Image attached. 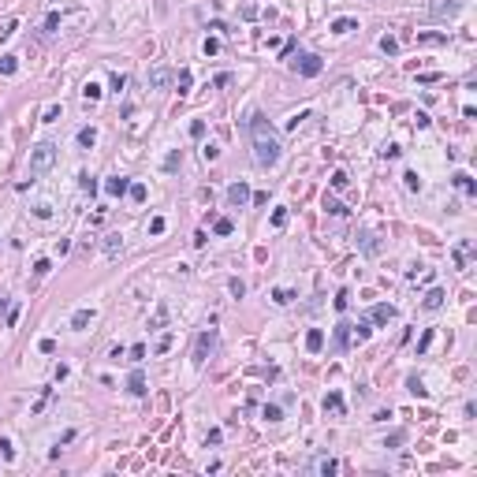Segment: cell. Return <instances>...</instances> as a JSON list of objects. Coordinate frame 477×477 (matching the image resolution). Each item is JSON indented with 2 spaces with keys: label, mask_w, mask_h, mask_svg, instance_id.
Instances as JSON below:
<instances>
[{
  "label": "cell",
  "mask_w": 477,
  "mask_h": 477,
  "mask_svg": "<svg viewBox=\"0 0 477 477\" xmlns=\"http://www.w3.org/2000/svg\"><path fill=\"white\" fill-rule=\"evenodd\" d=\"M164 227H168L164 217H153V220H149V235H164Z\"/></svg>",
  "instance_id": "obj_31"
},
{
  "label": "cell",
  "mask_w": 477,
  "mask_h": 477,
  "mask_svg": "<svg viewBox=\"0 0 477 477\" xmlns=\"http://www.w3.org/2000/svg\"><path fill=\"white\" fill-rule=\"evenodd\" d=\"M351 30H358L354 19H335V23H332V34H351Z\"/></svg>",
  "instance_id": "obj_17"
},
{
  "label": "cell",
  "mask_w": 477,
  "mask_h": 477,
  "mask_svg": "<svg viewBox=\"0 0 477 477\" xmlns=\"http://www.w3.org/2000/svg\"><path fill=\"white\" fill-rule=\"evenodd\" d=\"M201 134H205V123H201V119H194V123H190V138H201Z\"/></svg>",
  "instance_id": "obj_43"
},
{
  "label": "cell",
  "mask_w": 477,
  "mask_h": 477,
  "mask_svg": "<svg viewBox=\"0 0 477 477\" xmlns=\"http://www.w3.org/2000/svg\"><path fill=\"white\" fill-rule=\"evenodd\" d=\"M347 343H351V325L339 321V325H335V351H343Z\"/></svg>",
  "instance_id": "obj_13"
},
{
  "label": "cell",
  "mask_w": 477,
  "mask_h": 477,
  "mask_svg": "<svg viewBox=\"0 0 477 477\" xmlns=\"http://www.w3.org/2000/svg\"><path fill=\"white\" fill-rule=\"evenodd\" d=\"M93 142H97V131H93V127H82V131H78V146H86V149H90Z\"/></svg>",
  "instance_id": "obj_20"
},
{
  "label": "cell",
  "mask_w": 477,
  "mask_h": 477,
  "mask_svg": "<svg viewBox=\"0 0 477 477\" xmlns=\"http://www.w3.org/2000/svg\"><path fill=\"white\" fill-rule=\"evenodd\" d=\"M101 246H105V254H109V257H119V254H123V239H119L116 231L105 235V243H101Z\"/></svg>",
  "instance_id": "obj_11"
},
{
  "label": "cell",
  "mask_w": 477,
  "mask_h": 477,
  "mask_svg": "<svg viewBox=\"0 0 477 477\" xmlns=\"http://www.w3.org/2000/svg\"><path fill=\"white\" fill-rule=\"evenodd\" d=\"M272 298H276V302H280V306H287V302H291V298H294V294H291V291H287V287H276V291H272Z\"/></svg>",
  "instance_id": "obj_27"
},
{
  "label": "cell",
  "mask_w": 477,
  "mask_h": 477,
  "mask_svg": "<svg viewBox=\"0 0 477 477\" xmlns=\"http://www.w3.org/2000/svg\"><path fill=\"white\" fill-rule=\"evenodd\" d=\"M0 451H4V459H15V447H11V440H0Z\"/></svg>",
  "instance_id": "obj_40"
},
{
  "label": "cell",
  "mask_w": 477,
  "mask_h": 477,
  "mask_svg": "<svg viewBox=\"0 0 477 477\" xmlns=\"http://www.w3.org/2000/svg\"><path fill=\"white\" fill-rule=\"evenodd\" d=\"M4 310H8V298H4V294H0V313H4Z\"/></svg>",
  "instance_id": "obj_50"
},
{
  "label": "cell",
  "mask_w": 477,
  "mask_h": 477,
  "mask_svg": "<svg viewBox=\"0 0 477 477\" xmlns=\"http://www.w3.org/2000/svg\"><path fill=\"white\" fill-rule=\"evenodd\" d=\"M93 321V313L90 310H75V317H71V328H86Z\"/></svg>",
  "instance_id": "obj_19"
},
{
  "label": "cell",
  "mask_w": 477,
  "mask_h": 477,
  "mask_svg": "<svg viewBox=\"0 0 477 477\" xmlns=\"http://www.w3.org/2000/svg\"><path fill=\"white\" fill-rule=\"evenodd\" d=\"M34 213H37V217H41V220H49V217H52V205H37V209H34Z\"/></svg>",
  "instance_id": "obj_48"
},
{
  "label": "cell",
  "mask_w": 477,
  "mask_h": 477,
  "mask_svg": "<svg viewBox=\"0 0 477 477\" xmlns=\"http://www.w3.org/2000/svg\"><path fill=\"white\" fill-rule=\"evenodd\" d=\"M440 306H444V291H440V287H433V291L425 294V310H440Z\"/></svg>",
  "instance_id": "obj_16"
},
{
  "label": "cell",
  "mask_w": 477,
  "mask_h": 477,
  "mask_svg": "<svg viewBox=\"0 0 477 477\" xmlns=\"http://www.w3.org/2000/svg\"><path fill=\"white\" fill-rule=\"evenodd\" d=\"M172 78H176V71H172V67H153V71H149V86H153V90H168V86H172Z\"/></svg>",
  "instance_id": "obj_5"
},
{
  "label": "cell",
  "mask_w": 477,
  "mask_h": 477,
  "mask_svg": "<svg viewBox=\"0 0 477 477\" xmlns=\"http://www.w3.org/2000/svg\"><path fill=\"white\" fill-rule=\"evenodd\" d=\"M317 474L332 477V474H335V462H332V459H321V462H317Z\"/></svg>",
  "instance_id": "obj_30"
},
{
  "label": "cell",
  "mask_w": 477,
  "mask_h": 477,
  "mask_svg": "<svg viewBox=\"0 0 477 477\" xmlns=\"http://www.w3.org/2000/svg\"><path fill=\"white\" fill-rule=\"evenodd\" d=\"M321 347H325V332H321V328H310V332H306V351L317 354Z\"/></svg>",
  "instance_id": "obj_12"
},
{
  "label": "cell",
  "mask_w": 477,
  "mask_h": 477,
  "mask_svg": "<svg viewBox=\"0 0 477 477\" xmlns=\"http://www.w3.org/2000/svg\"><path fill=\"white\" fill-rule=\"evenodd\" d=\"M325 209L332 213V217H343V213H347V209H343V205H339L335 198H325Z\"/></svg>",
  "instance_id": "obj_25"
},
{
  "label": "cell",
  "mask_w": 477,
  "mask_h": 477,
  "mask_svg": "<svg viewBox=\"0 0 477 477\" xmlns=\"http://www.w3.org/2000/svg\"><path fill=\"white\" fill-rule=\"evenodd\" d=\"M380 52H388V56H395V52H399V41H395L392 34H384V37H380Z\"/></svg>",
  "instance_id": "obj_21"
},
{
  "label": "cell",
  "mask_w": 477,
  "mask_h": 477,
  "mask_svg": "<svg viewBox=\"0 0 477 477\" xmlns=\"http://www.w3.org/2000/svg\"><path fill=\"white\" fill-rule=\"evenodd\" d=\"M15 67H19L15 56H0V75H15Z\"/></svg>",
  "instance_id": "obj_22"
},
{
  "label": "cell",
  "mask_w": 477,
  "mask_h": 477,
  "mask_svg": "<svg viewBox=\"0 0 477 477\" xmlns=\"http://www.w3.org/2000/svg\"><path fill=\"white\" fill-rule=\"evenodd\" d=\"M49 272H52V261H37V265H34V276H49Z\"/></svg>",
  "instance_id": "obj_32"
},
{
  "label": "cell",
  "mask_w": 477,
  "mask_h": 477,
  "mask_svg": "<svg viewBox=\"0 0 477 477\" xmlns=\"http://www.w3.org/2000/svg\"><path fill=\"white\" fill-rule=\"evenodd\" d=\"M56 116H60V105H49V109H45V123H52Z\"/></svg>",
  "instance_id": "obj_47"
},
{
  "label": "cell",
  "mask_w": 477,
  "mask_h": 477,
  "mask_svg": "<svg viewBox=\"0 0 477 477\" xmlns=\"http://www.w3.org/2000/svg\"><path fill=\"white\" fill-rule=\"evenodd\" d=\"M179 160H183V157H179V149H172V153L164 157V168H168V172H176V168H179Z\"/></svg>",
  "instance_id": "obj_26"
},
{
  "label": "cell",
  "mask_w": 477,
  "mask_h": 477,
  "mask_svg": "<svg viewBox=\"0 0 477 477\" xmlns=\"http://www.w3.org/2000/svg\"><path fill=\"white\" fill-rule=\"evenodd\" d=\"M332 186H339V190H343V186H347V172H332Z\"/></svg>",
  "instance_id": "obj_42"
},
{
  "label": "cell",
  "mask_w": 477,
  "mask_h": 477,
  "mask_svg": "<svg viewBox=\"0 0 477 477\" xmlns=\"http://www.w3.org/2000/svg\"><path fill=\"white\" fill-rule=\"evenodd\" d=\"M325 410H335V414H339V410H343V399H339L335 392H328L325 395Z\"/></svg>",
  "instance_id": "obj_23"
},
{
  "label": "cell",
  "mask_w": 477,
  "mask_h": 477,
  "mask_svg": "<svg viewBox=\"0 0 477 477\" xmlns=\"http://www.w3.org/2000/svg\"><path fill=\"white\" fill-rule=\"evenodd\" d=\"M455 186H459L462 194H477V183L466 176V172H459V176H455Z\"/></svg>",
  "instance_id": "obj_15"
},
{
  "label": "cell",
  "mask_w": 477,
  "mask_h": 477,
  "mask_svg": "<svg viewBox=\"0 0 477 477\" xmlns=\"http://www.w3.org/2000/svg\"><path fill=\"white\" fill-rule=\"evenodd\" d=\"M272 224L284 227V224H287V209H276V213H272Z\"/></svg>",
  "instance_id": "obj_44"
},
{
  "label": "cell",
  "mask_w": 477,
  "mask_h": 477,
  "mask_svg": "<svg viewBox=\"0 0 477 477\" xmlns=\"http://www.w3.org/2000/svg\"><path fill=\"white\" fill-rule=\"evenodd\" d=\"M332 306H335L339 313H343L347 306H351V291H335V302H332Z\"/></svg>",
  "instance_id": "obj_24"
},
{
  "label": "cell",
  "mask_w": 477,
  "mask_h": 477,
  "mask_svg": "<svg viewBox=\"0 0 477 477\" xmlns=\"http://www.w3.org/2000/svg\"><path fill=\"white\" fill-rule=\"evenodd\" d=\"M459 0H433V15L436 19H451V15H459Z\"/></svg>",
  "instance_id": "obj_7"
},
{
  "label": "cell",
  "mask_w": 477,
  "mask_h": 477,
  "mask_svg": "<svg viewBox=\"0 0 477 477\" xmlns=\"http://www.w3.org/2000/svg\"><path fill=\"white\" fill-rule=\"evenodd\" d=\"M250 134H254V160L261 168H272L280 160V142H276V134H272V127H268V119L261 112L250 116Z\"/></svg>",
  "instance_id": "obj_1"
},
{
  "label": "cell",
  "mask_w": 477,
  "mask_h": 477,
  "mask_svg": "<svg viewBox=\"0 0 477 477\" xmlns=\"http://www.w3.org/2000/svg\"><path fill=\"white\" fill-rule=\"evenodd\" d=\"M213 231H217V235H231V220H227V217H220L217 224H213Z\"/></svg>",
  "instance_id": "obj_28"
},
{
  "label": "cell",
  "mask_w": 477,
  "mask_h": 477,
  "mask_svg": "<svg viewBox=\"0 0 477 477\" xmlns=\"http://www.w3.org/2000/svg\"><path fill=\"white\" fill-rule=\"evenodd\" d=\"M105 190H109V194H112V198H123V194H127V190H131V183H127V179H123V176H112V179H109V183H105Z\"/></svg>",
  "instance_id": "obj_10"
},
{
  "label": "cell",
  "mask_w": 477,
  "mask_h": 477,
  "mask_svg": "<svg viewBox=\"0 0 477 477\" xmlns=\"http://www.w3.org/2000/svg\"><path fill=\"white\" fill-rule=\"evenodd\" d=\"M403 179H406V186H410V190H421V179H418V172H406Z\"/></svg>",
  "instance_id": "obj_37"
},
{
  "label": "cell",
  "mask_w": 477,
  "mask_h": 477,
  "mask_svg": "<svg viewBox=\"0 0 477 477\" xmlns=\"http://www.w3.org/2000/svg\"><path fill=\"white\" fill-rule=\"evenodd\" d=\"M60 26V11H49V15H45V30H56Z\"/></svg>",
  "instance_id": "obj_38"
},
{
  "label": "cell",
  "mask_w": 477,
  "mask_h": 477,
  "mask_svg": "<svg viewBox=\"0 0 477 477\" xmlns=\"http://www.w3.org/2000/svg\"><path fill=\"white\" fill-rule=\"evenodd\" d=\"M291 67L298 71L302 78H317V75H321V67H325V64H321V56H317V52H298V56L291 60Z\"/></svg>",
  "instance_id": "obj_3"
},
{
  "label": "cell",
  "mask_w": 477,
  "mask_h": 477,
  "mask_svg": "<svg viewBox=\"0 0 477 477\" xmlns=\"http://www.w3.org/2000/svg\"><path fill=\"white\" fill-rule=\"evenodd\" d=\"M127 194H131L134 201H146V186L142 183H131V190H127Z\"/></svg>",
  "instance_id": "obj_35"
},
{
  "label": "cell",
  "mask_w": 477,
  "mask_h": 477,
  "mask_svg": "<svg viewBox=\"0 0 477 477\" xmlns=\"http://www.w3.org/2000/svg\"><path fill=\"white\" fill-rule=\"evenodd\" d=\"M392 317H395V306H388V302L373 306V313H369V321H377V325H388Z\"/></svg>",
  "instance_id": "obj_9"
},
{
  "label": "cell",
  "mask_w": 477,
  "mask_h": 477,
  "mask_svg": "<svg viewBox=\"0 0 477 477\" xmlns=\"http://www.w3.org/2000/svg\"><path fill=\"white\" fill-rule=\"evenodd\" d=\"M78 179H82V190H90V194H93V190H97V183H93V179H90V176H78Z\"/></svg>",
  "instance_id": "obj_49"
},
{
  "label": "cell",
  "mask_w": 477,
  "mask_h": 477,
  "mask_svg": "<svg viewBox=\"0 0 477 477\" xmlns=\"http://www.w3.org/2000/svg\"><path fill=\"white\" fill-rule=\"evenodd\" d=\"M406 384H410V392L418 395V399H425V395H429V392H425V384H421L418 377H410V380H406Z\"/></svg>",
  "instance_id": "obj_29"
},
{
  "label": "cell",
  "mask_w": 477,
  "mask_h": 477,
  "mask_svg": "<svg viewBox=\"0 0 477 477\" xmlns=\"http://www.w3.org/2000/svg\"><path fill=\"white\" fill-rule=\"evenodd\" d=\"M172 82H176V90H179V93H190V82H194V75H190V71L183 67V71H176V78H172Z\"/></svg>",
  "instance_id": "obj_14"
},
{
  "label": "cell",
  "mask_w": 477,
  "mask_h": 477,
  "mask_svg": "<svg viewBox=\"0 0 477 477\" xmlns=\"http://www.w3.org/2000/svg\"><path fill=\"white\" fill-rule=\"evenodd\" d=\"M351 328H354V335H358V343L373 335V321H358V325H351Z\"/></svg>",
  "instance_id": "obj_18"
},
{
  "label": "cell",
  "mask_w": 477,
  "mask_h": 477,
  "mask_svg": "<svg viewBox=\"0 0 477 477\" xmlns=\"http://www.w3.org/2000/svg\"><path fill=\"white\" fill-rule=\"evenodd\" d=\"M227 201H231V205H239V209H243L246 201H250V186H246L243 179H239V183H231V186H227Z\"/></svg>",
  "instance_id": "obj_6"
},
{
  "label": "cell",
  "mask_w": 477,
  "mask_h": 477,
  "mask_svg": "<svg viewBox=\"0 0 477 477\" xmlns=\"http://www.w3.org/2000/svg\"><path fill=\"white\" fill-rule=\"evenodd\" d=\"M213 347H217V332L209 328V332H201V335H198V343H194V362L201 366V362L209 358V351H213Z\"/></svg>",
  "instance_id": "obj_4"
},
{
  "label": "cell",
  "mask_w": 477,
  "mask_h": 477,
  "mask_svg": "<svg viewBox=\"0 0 477 477\" xmlns=\"http://www.w3.org/2000/svg\"><path fill=\"white\" fill-rule=\"evenodd\" d=\"M82 93H86V101H97V97H101V86H97V82H86Z\"/></svg>",
  "instance_id": "obj_36"
},
{
  "label": "cell",
  "mask_w": 477,
  "mask_h": 477,
  "mask_svg": "<svg viewBox=\"0 0 477 477\" xmlns=\"http://www.w3.org/2000/svg\"><path fill=\"white\" fill-rule=\"evenodd\" d=\"M15 26H19V23H15V19H8V23L0 26V37H11V34H15Z\"/></svg>",
  "instance_id": "obj_41"
},
{
  "label": "cell",
  "mask_w": 477,
  "mask_h": 477,
  "mask_svg": "<svg viewBox=\"0 0 477 477\" xmlns=\"http://www.w3.org/2000/svg\"><path fill=\"white\" fill-rule=\"evenodd\" d=\"M261 414H265V421H280V418H284V410H280V406H265Z\"/></svg>",
  "instance_id": "obj_34"
},
{
  "label": "cell",
  "mask_w": 477,
  "mask_h": 477,
  "mask_svg": "<svg viewBox=\"0 0 477 477\" xmlns=\"http://www.w3.org/2000/svg\"><path fill=\"white\" fill-rule=\"evenodd\" d=\"M52 164H56V146H52V142H37L30 149V183L37 176H45Z\"/></svg>",
  "instance_id": "obj_2"
},
{
  "label": "cell",
  "mask_w": 477,
  "mask_h": 477,
  "mask_svg": "<svg viewBox=\"0 0 477 477\" xmlns=\"http://www.w3.org/2000/svg\"><path fill=\"white\" fill-rule=\"evenodd\" d=\"M131 358H134V362H142V358H146V347H142V343H134V347H131Z\"/></svg>",
  "instance_id": "obj_46"
},
{
  "label": "cell",
  "mask_w": 477,
  "mask_h": 477,
  "mask_svg": "<svg viewBox=\"0 0 477 477\" xmlns=\"http://www.w3.org/2000/svg\"><path fill=\"white\" fill-rule=\"evenodd\" d=\"M201 157H205V160H217V157H220V146H213V142H209L205 149H201Z\"/></svg>",
  "instance_id": "obj_39"
},
{
  "label": "cell",
  "mask_w": 477,
  "mask_h": 477,
  "mask_svg": "<svg viewBox=\"0 0 477 477\" xmlns=\"http://www.w3.org/2000/svg\"><path fill=\"white\" fill-rule=\"evenodd\" d=\"M127 392L131 395H146V373L142 369H134L131 377H127Z\"/></svg>",
  "instance_id": "obj_8"
},
{
  "label": "cell",
  "mask_w": 477,
  "mask_h": 477,
  "mask_svg": "<svg viewBox=\"0 0 477 477\" xmlns=\"http://www.w3.org/2000/svg\"><path fill=\"white\" fill-rule=\"evenodd\" d=\"M227 291H231L235 298H243V294H246V284H243V280H231V284H227Z\"/></svg>",
  "instance_id": "obj_33"
},
{
  "label": "cell",
  "mask_w": 477,
  "mask_h": 477,
  "mask_svg": "<svg viewBox=\"0 0 477 477\" xmlns=\"http://www.w3.org/2000/svg\"><path fill=\"white\" fill-rule=\"evenodd\" d=\"M217 49H220V41H217V37H205V56H213Z\"/></svg>",
  "instance_id": "obj_45"
}]
</instances>
